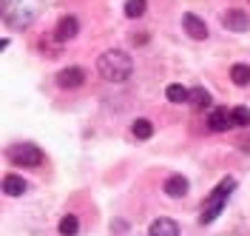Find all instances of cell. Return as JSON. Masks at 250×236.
I'll return each mask as SVG.
<instances>
[{
	"instance_id": "ba28073f",
	"label": "cell",
	"mask_w": 250,
	"mask_h": 236,
	"mask_svg": "<svg viewBox=\"0 0 250 236\" xmlns=\"http://www.w3.org/2000/svg\"><path fill=\"white\" fill-rule=\"evenodd\" d=\"M188 188H190V185H188V179L182 176V173H171V176L162 182V191H165L171 199H179V196H185Z\"/></svg>"
},
{
	"instance_id": "9a60e30c",
	"label": "cell",
	"mask_w": 250,
	"mask_h": 236,
	"mask_svg": "<svg viewBox=\"0 0 250 236\" xmlns=\"http://www.w3.org/2000/svg\"><path fill=\"white\" fill-rule=\"evenodd\" d=\"M57 231H60L62 236H77V231H80V219L74 216V214H65L60 219V225H57Z\"/></svg>"
},
{
	"instance_id": "ac0fdd59",
	"label": "cell",
	"mask_w": 250,
	"mask_h": 236,
	"mask_svg": "<svg viewBox=\"0 0 250 236\" xmlns=\"http://www.w3.org/2000/svg\"><path fill=\"white\" fill-rule=\"evenodd\" d=\"M145 9H148V0H125V15L134 20L145 15Z\"/></svg>"
},
{
	"instance_id": "5bb4252c",
	"label": "cell",
	"mask_w": 250,
	"mask_h": 236,
	"mask_svg": "<svg viewBox=\"0 0 250 236\" xmlns=\"http://www.w3.org/2000/svg\"><path fill=\"white\" fill-rule=\"evenodd\" d=\"M230 80H233L236 86H250V65L248 63L230 65Z\"/></svg>"
},
{
	"instance_id": "ffe728a7",
	"label": "cell",
	"mask_w": 250,
	"mask_h": 236,
	"mask_svg": "<svg viewBox=\"0 0 250 236\" xmlns=\"http://www.w3.org/2000/svg\"><path fill=\"white\" fill-rule=\"evenodd\" d=\"M6 3H9V0H6Z\"/></svg>"
},
{
	"instance_id": "2e32d148",
	"label": "cell",
	"mask_w": 250,
	"mask_h": 236,
	"mask_svg": "<svg viewBox=\"0 0 250 236\" xmlns=\"http://www.w3.org/2000/svg\"><path fill=\"white\" fill-rule=\"evenodd\" d=\"M165 97H168L171 103H188V97H190V88L179 86V83H173V86H168V88H165Z\"/></svg>"
},
{
	"instance_id": "5b68a950",
	"label": "cell",
	"mask_w": 250,
	"mask_h": 236,
	"mask_svg": "<svg viewBox=\"0 0 250 236\" xmlns=\"http://www.w3.org/2000/svg\"><path fill=\"white\" fill-rule=\"evenodd\" d=\"M83 83H85V71L80 65H68V68H62L57 74V86L60 88H80Z\"/></svg>"
},
{
	"instance_id": "7a4b0ae2",
	"label": "cell",
	"mask_w": 250,
	"mask_h": 236,
	"mask_svg": "<svg viewBox=\"0 0 250 236\" xmlns=\"http://www.w3.org/2000/svg\"><path fill=\"white\" fill-rule=\"evenodd\" d=\"M233 188H236V179H233V176H225L216 188L205 196V202H202V216H199V222H202V225H210V222H213L219 214L225 211L228 196L233 193Z\"/></svg>"
},
{
	"instance_id": "30bf717a",
	"label": "cell",
	"mask_w": 250,
	"mask_h": 236,
	"mask_svg": "<svg viewBox=\"0 0 250 236\" xmlns=\"http://www.w3.org/2000/svg\"><path fill=\"white\" fill-rule=\"evenodd\" d=\"M208 128H210V131H228V128H233L230 111L228 108H213L210 114H208Z\"/></svg>"
},
{
	"instance_id": "9c48e42d",
	"label": "cell",
	"mask_w": 250,
	"mask_h": 236,
	"mask_svg": "<svg viewBox=\"0 0 250 236\" xmlns=\"http://www.w3.org/2000/svg\"><path fill=\"white\" fill-rule=\"evenodd\" d=\"M148 236H179V225H176L171 216H159V219L151 222Z\"/></svg>"
},
{
	"instance_id": "6da1fadb",
	"label": "cell",
	"mask_w": 250,
	"mask_h": 236,
	"mask_svg": "<svg viewBox=\"0 0 250 236\" xmlns=\"http://www.w3.org/2000/svg\"><path fill=\"white\" fill-rule=\"evenodd\" d=\"M131 68H134V63H131V57L125 54L123 48H108L97 60L100 77L108 80V83H125V80L131 77Z\"/></svg>"
},
{
	"instance_id": "e0dca14e",
	"label": "cell",
	"mask_w": 250,
	"mask_h": 236,
	"mask_svg": "<svg viewBox=\"0 0 250 236\" xmlns=\"http://www.w3.org/2000/svg\"><path fill=\"white\" fill-rule=\"evenodd\" d=\"M230 120H233V128H248L250 126V108H245V106L230 108Z\"/></svg>"
},
{
	"instance_id": "3957f363",
	"label": "cell",
	"mask_w": 250,
	"mask_h": 236,
	"mask_svg": "<svg viewBox=\"0 0 250 236\" xmlns=\"http://www.w3.org/2000/svg\"><path fill=\"white\" fill-rule=\"evenodd\" d=\"M9 159L15 162L17 168H37L43 162V151L37 145H31V142H23V145H15L9 151Z\"/></svg>"
},
{
	"instance_id": "7c38bea8",
	"label": "cell",
	"mask_w": 250,
	"mask_h": 236,
	"mask_svg": "<svg viewBox=\"0 0 250 236\" xmlns=\"http://www.w3.org/2000/svg\"><path fill=\"white\" fill-rule=\"evenodd\" d=\"M188 106L190 108H196V111H205V108H210V94H208V88H190V97H188Z\"/></svg>"
},
{
	"instance_id": "52a82bcc",
	"label": "cell",
	"mask_w": 250,
	"mask_h": 236,
	"mask_svg": "<svg viewBox=\"0 0 250 236\" xmlns=\"http://www.w3.org/2000/svg\"><path fill=\"white\" fill-rule=\"evenodd\" d=\"M182 29H185V34L188 37H193V40H208V26H205L202 17L185 15L182 17Z\"/></svg>"
},
{
	"instance_id": "d6986e66",
	"label": "cell",
	"mask_w": 250,
	"mask_h": 236,
	"mask_svg": "<svg viewBox=\"0 0 250 236\" xmlns=\"http://www.w3.org/2000/svg\"><path fill=\"white\" fill-rule=\"evenodd\" d=\"M125 228H128V225H125V222H114V234H123Z\"/></svg>"
},
{
	"instance_id": "8992f818",
	"label": "cell",
	"mask_w": 250,
	"mask_h": 236,
	"mask_svg": "<svg viewBox=\"0 0 250 236\" xmlns=\"http://www.w3.org/2000/svg\"><path fill=\"white\" fill-rule=\"evenodd\" d=\"M222 26L230 29V32H245L250 26V17H248V12H242V9H228V12L222 15Z\"/></svg>"
},
{
	"instance_id": "8fae6325",
	"label": "cell",
	"mask_w": 250,
	"mask_h": 236,
	"mask_svg": "<svg viewBox=\"0 0 250 236\" xmlns=\"http://www.w3.org/2000/svg\"><path fill=\"white\" fill-rule=\"evenodd\" d=\"M26 188H29V185H26V179H23L20 173H6V176H3V193H6V196H23Z\"/></svg>"
},
{
	"instance_id": "277c9868",
	"label": "cell",
	"mask_w": 250,
	"mask_h": 236,
	"mask_svg": "<svg viewBox=\"0 0 250 236\" xmlns=\"http://www.w3.org/2000/svg\"><path fill=\"white\" fill-rule=\"evenodd\" d=\"M80 34V20L74 15H62L57 20V26H54V37L60 40V43H68V40H74Z\"/></svg>"
},
{
	"instance_id": "4fadbf2b",
	"label": "cell",
	"mask_w": 250,
	"mask_h": 236,
	"mask_svg": "<svg viewBox=\"0 0 250 236\" xmlns=\"http://www.w3.org/2000/svg\"><path fill=\"white\" fill-rule=\"evenodd\" d=\"M131 134H134L137 140H148V137L154 134V123H151V120H145V117H140V120H134Z\"/></svg>"
}]
</instances>
